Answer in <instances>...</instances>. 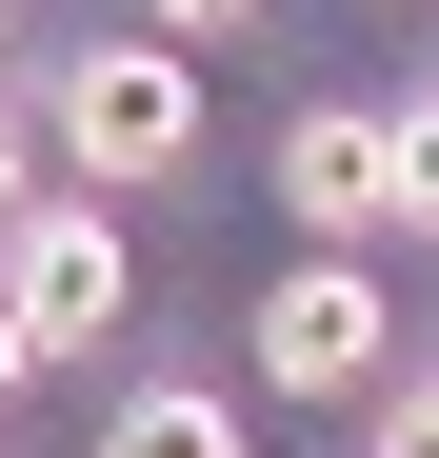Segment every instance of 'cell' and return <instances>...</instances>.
<instances>
[{"label": "cell", "instance_id": "7a4b0ae2", "mask_svg": "<svg viewBox=\"0 0 439 458\" xmlns=\"http://www.w3.org/2000/svg\"><path fill=\"white\" fill-rule=\"evenodd\" d=\"M380 359H400L380 259H280V279H260V378H280V399H359Z\"/></svg>", "mask_w": 439, "mask_h": 458}, {"label": "cell", "instance_id": "8992f818", "mask_svg": "<svg viewBox=\"0 0 439 458\" xmlns=\"http://www.w3.org/2000/svg\"><path fill=\"white\" fill-rule=\"evenodd\" d=\"M400 219H419V240H439V81L400 100Z\"/></svg>", "mask_w": 439, "mask_h": 458}, {"label": "cell", "instance_id": "8fae6325", "mask_svg": "<svg viewBox=\"0 0 439 458\" xmlns=\"http://www.w3.org/2000/svg\"><path fill=\"white\" fill-rule=\"evenodd\" d=\"M0 21H21V0H0Z\"/></svg>", "mask_w": 439, "mask_h": 458}, {"label": "cell", "instance_id": "52a82bcc", "mask_svg": "<svg viewBox=\"0 0 439 458\" xmlns=\"http://www.w3.org/2000/svg\"><path fill=\"white\" fill-rule=\"evenodd\" d=\"M380 458H439V378H400V399H380Z\"/></svg>", "mask_w": 439, "mask_h": 458}, {"label": "cell", "instance_id": "ba28073f", "mask_svg": "<svg viewBox=\"0 0 439 458\" xmlns=\"http://www.w3.org/2000/svg\"><path fill=\"white\" fill-rule=\"evenodd\" d=\"M140 21H160V40H220V21H260V0H140Z\"/></svg>", "mask_w": 439, "mask_h": 458}, {"label": "cell", "instance_id": "9c48e42d", "mask_svg": "<svg viewBox=\"0 0 439 458\" xmlns=\"http://www.w3.org/2000/svg\"><path fill=\"white\" fill-rule=\"evenodd\" d=\"M21 378H40V339H21V299H0V399H21Z\"/></svg>", "mask_w": 439, "mask_h": 458}, {"label": "cell", "instance_id": "30bf717a", "mask_svg": "<svg viewBox=\"0 0 439 458\" xmlns=\"http://www.w3.org/2000/svg\"><path fill=\"white\" fill-rule=\"evenodd\" d=\"M0 240H21V140H0Z\"/></svg>", "mask_w": 439, "mask_h": 458}, {"label": "cell", "instance_id": "6da1fadb", "mask_svg": "<svg viewBox=\"0 0 439 458\" xmlns=\"http://www.w3.org/2000/svg\"><path fill=\"white\" fill-rule=\"evenodd\" d=\"M60 140H81L100 180H180L200 160V60L180 40H81L60 60Z\"/></svg>", "mask_w": 439, "mask_h": 458}, {"label": "cell", "instance_id": "5b68a950", "mask_svg": "<svg viewBox=\"0 0 439 458\" xmlns=\"http://www.w3.org/2000/svg\"><path fill=\"white\" fill-rule=\"evenodd\" d=\"M100 458H240V399H200V378H140L100 419Z\"/></svg>", "mask_w": 439, "mask_h": 458}, {"label": "cell", "instance_id": "3957f363", "mask_svg": "<svg viewBox=\"0 0 439 458\" xmlns=\"http://www.w3.org/2000/svg\"><path fill=\"white\" fill-rule=\"evenodd\" d=\"M280 219H300L320 259H359L400 219V100H300L280 120Z\"/></svg>", "mask_w": 439, "mask_h": 458}, {"label": "cell", "instance_id": "277c9868", "mask_svg": "<svg viewBox=\"0 0 439 458\" xmlns=\"http://www.w3.org/2000/svg\"><path fill=\"white\" fill-rule=\"evenodd\" d=\"M0 299H21V339H40V359H100V339H120V219L40 199L21 240H0Z\"/></svg>", "mask_w": 439, "mask_h": 458}]
</instances>
